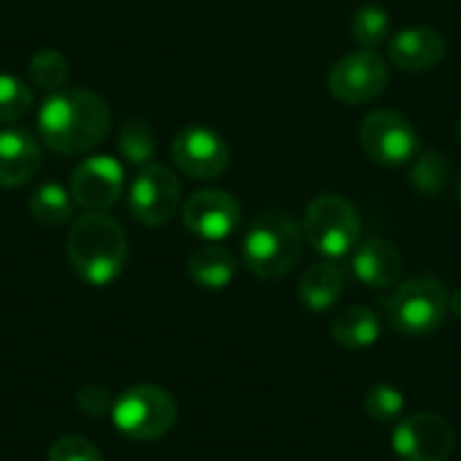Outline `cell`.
<instances>
[{"instance_id":"ba28073f","label":"cell","mask_w":461,"mask_h":461,"mask_svg":"<svg viewBox=\"0 0 461 461\" xmlns=\"http://www.w3.org/2000/svg\"><path fill=\"white\" fill-rule=\"evenodd\" d=\"M330 95L346 105H365L386 92L389 65L373 49H359L338 59L327 76Z\"/></svg>"},{"instance_id":"5bb4252c","label":"cell","mask_w":461,"mask_h":461,"mask_svg":"<svg viewBox=\"0 0 461 461\" xmlns=\"http://www.w3.org/2000/svg\"><path fill=\"white\" fill-rule=\"evenodd\" d=\"M389 59L408 73H424L446 59V38L432 27H408L389 41Z\"/></svg>"},{"instance_id":"ac0fdd59","label":"cell","mask_w":461,"mask_h":461,"mask_svg":"<svg viewBox=\"0 0 461 461\" xmlns=\"http://www.w3.org/2000/svg\"><path fill=\"white\" fill-rule=\"evenodd\" d=\"M189 278L203 286V289H224L235 281L238 273V259L230 249L224 246H203L189 257Z\"/></svg>"},{"instance_id":"44dd1931","label":"cell","mask_w":461,"mask_h":461,"mask_svg":"<svg viewBox=\"0 0 461 461\" xmlns=\"http://www.w3.org/2000/svg\"><path fill=\"white\" fill-rule=\"evenodd\" d=\"M389 32H392V19L389 14L375 5V3H365L354 11L351 16V35L354 41L362 46V49H378L381 43L389 41Z\"/></svg>"},{"instance_id":"30bf717a","label":"cell","mask_w":461,"mask_h":461,"mask_svg":"<svg viewBox=\"0 0 461 461\" xmlns=\"http://www.w3.org/2000/svg\"><path fill=\"white\" fill-rule=\"evenodd\" d=\"M454 446L456 435L438 413L408 416L392 432V451L402 461H448Z\"/></svg>"},{"instance_id":"4dcf8cb0","label":"cell","mask_w":461,"mask_h":461,"mask_svg":"<svg viewBox=\"0 0 461 461\" xmlns=\"http://www.w3.org/2000/svg\"><path fill=\"white\" fill-rule=\"evenodd\" d=\"M459 200H461V181H459Z\"/></svg>"},{"instance_id":"d4e9b609","label":"cell","mask_w":461,"mask_h":461,"mask_svg":"<svg viewBox=\"0 0 461 461\" xmlns=\"http://www.w3.org/2000/svg\"><path fill=\"white\" fill-rule=\"evenodd\" d=\"M30 108H32V89L22 78L11 73H0V124H11L27 116Z\"/></svg>"},{"instance_id":"5b68a950","label":"cell","mask_w":461,"mask_h":461,"mask_svg":"<svg viewBox=\"0 0 461 461\" xmlns=\"http://www.w3.org/2000/svg\"><path fill=\"white\" fill-rule=\"evenodd\" d=\"M111 419H113V427L124 438L138 440V443H151L176 427L178 405L170 392L140 384V386L122 392L113 400Z\"/></svg>"},{"instance_id":"83f0119b","label":"cell","mask_w":461,"mask_h":461,"mask_svg":"<svg viewBox=\"0 0 461 461\" xmlns=\"http://www.w3.org/2000/svg\"><path fill=\"white\" fill-rule=\"evenodd\" d=\"M111 408V394L100 386H86L78 392V411L89 416H103Z\"/></svg>"},{"instance_id":"d6986e66","label":"cell","mask_w":461,"mask_h":461,"mask_svg":"<svg viewBox=\"0 0 461 461\" xmlns=\"http://www.w3.org/2000/svg\"><path fill=\"white\" fill-rule=\"evenodd\" d=\"M332 338L343 348H367L381 338V321L367 305H351L335 316Z\"/></svg>"},{"instance_id":"7a4b0ae2","label":"cell","mask_w":461,"mask_h":461,"mask_svg":"<svg viewBox=\"0 0 461 461\" xmlns=\"http://www.w3.org/2000/svg\"><path fill=\"white\" fill-rule=\"evenodd\" d=\"M68 259L81 281L108 286L127 265V238L111 216L92 211L73 221L68 232Z\"/></svg>"},{"instance_id":"f546056e","label":"cell","mask_w":461,"mask_h":461,"mask_svg":"<svg viewBox=\"0 0 461 461\" xmlns=\"http://www.w3.org/2000/svg\"><path fill=\"white\" fill-rule=\"evenodd\" d=\"M459 140H461V122H459Z\"/></svg>"},{"instance_id":"52a82bcc","label":"cell","mask_w":461,"mask_h":461,"mask_svg":"<svg viewBox=\"0 0 461 461\" xmlns=\"http://www.w3.org/2000/svg\"><path fill=\"white\" fill-rule=\"evenodd\" d=\"M359 140L365 154L384 165V167H400L419 157L421 140L416 135V127L397 111L381 108L365 116L359 127Z\"/></svg>"},{"instance_id":"484cf974","label":"cell","mask_w":461,"mask_h":461,"mask_svg":"<svg viewBox=\"0 0 461 461\" xmlns=\"http://www.w3.org/2000/svg\"><path fill=\"white\" fill-rule=\"evenodd\" d=\"M365 411L375 424H394L405 411V397L389 384H375L365 397Z\"/></svg>"},{"instance_id":"603a6c76","label":"cell","mask_w":461,"mask_h":461,"mask_svg":"<svg viewBox=\"0 0 461 461\" xmlns=\"http://www.w3.org/2000/svg\"><path fill=\"white\" fill-rule=\"evenodd\" d=\"M30 78L35 86H41L43 92H59L68 84L70 68L68 59L57 51V49H41L30 57Z\"/></svg>"},{"instance_id":"cb8c5ba5","label":"cell","mask_w":461,"mask_h":461,"mask_svg":"<svg viewBox=\"0 0 461 461\" xmlns=\"http://www.w3.org/2000/svg\"><path fill=\"white\" fill-rule=\"evenodd\" d=\"M451 178V165L443 154L438 151H424L416 157V165L411 170V186L427 197L440 194Z\"/></svg>"},{"instance_id":"3957f363","label":"cell","mask_w":461,"mask_h":461,"mask_svg":"<svg viewBox=\"0 0 461 461\" xmlns=\"http://www.w3.org/2000/svg\"><path fill=\"white\" fill-rule=\"evenodd\" d=\"M305 249V232L292 213L270 208L262 211L246 230L243 238V262L246 267L265 281L284 278L297 267Z\"/></svg>"},{"instance_id":"ffe728a7","label":"cell","mask_w":461,"mask_h":461,"mask_svg":"<svg viewBox=\"0 0 461 461\" xmlns=\"http://www.w3.org/2000/svg\"><path fill=\"white\" fill-rule=\"evenodd\" d=\"M73 194L68 189H62L59 184H41L32 194H30V216L46 227H62L73 219Z\"/></svg>"},{"instance_id":"8fae6325","label":"cell","mask_w":461,"mask_h":461,"mask_svg":"<svg viewBox=\"0 0 461 461\" xmlns=\"http://www.w3.org/2000/svg\"><path fill=\"white\" fill-rule=\"evenodd\" d=\"M173 162L189 178L211 181L230 167V146L211 127L192 124L173 138Z\"/></svg>"},{"instance_id":"7c38bea8","label":"cell","mask_w":461,"mask_h":461,"mask_svg":"<svg viewBox=\"0 0 461 461\" xmlns=\"http://www.w3.org/2000/svg\"><path fill=\"white\" fill-rule=\"evenodd\" d=\"M181 219L192 235L219 243L240 227V205L230 192L200 189L184 203Z\"/></svg>"},{"instance_id":"4316f807","label":"cell","mask_w":461,"mask_h":461,"mask_svg":"<svg viewBox=\"0 0 461 461\" xmlns=\"http://www.w3.org/2000/svg\"><path fill=\"white\" fill-rule=\"evenodd\" d=\"M49 461H103V454L97 451L92 440L81 435H65L51 443Z\"/></svg>"},{"instance_id":"e0dca14e","label":"cell","mask_w":461,"mask_h":461,"mask_svg":"<svg viewBox=\"0 0 461 461\" xmlns=\"http://www.w3.org/2000/svg\"><path fill=\"white\" fill-rule=\"evenodd\" d=\"M346 289V270L338 265V259H321L305 270L300 278V300L308 311L321 313L330 311Z\"/></svg>"},{"instance_id":"4fadbf2b","label":"cell","mask_w":461,"mask_h":461,"mask_svg":"<svg viewBox=\"0 0 461 461\" xmlns=\"http://www.w3.org/2000/svg\"><path fill=\"white\" fill-rule=\"evenodd\" d=\"M124 192V167L116 157H86L70 176V194L89 211L111 208Z\"/></svg>"},{"instance_id":"8992f818","label":"cell","mask_w":461,"mask_h":461,"mask_svg":"<svg viewBox=\"0 0 461 461\" xmlns=\"http://www.w3.org/2000/svg\"><path fill=\"white\" fill-rule=\"evenodd\" d=\"M305 243L324 259H343L359 246L362 221L357 208L340 194H319L305 208L303 219Z\"/></svg>"},{"instance_id":"9a60e30c","label":"cell","mask_w":461,"mask_h":461,"mask_svg":"<svg viewBox=\"0 0 461 461\" xmlns=\"http://www.w3.org/2000/svg\"><path fill=\"white\" fill-rule=\"evenodd\" d=\"M351 270L365 286L389 289L397 286V281L402 278V254L386 238H367L354 249Z\"/></svg>"},{"instance_id":"277c9868","label":"cell","mask_w":461,"mask_h":461,"mask_svg":"<svg viewBox=\"0 0 461 461\" xmlns=\"http://www.w3.org/2000/svg\"><path fill=\"white\" fill-rule=\"evenodd\" d=\"M448 289L432 276H419L402 281L386 300L384 311L392 324L405 338H427L438 332L448 316Z\"/></svg>"},{"instance_id":"f1b7e54d","label":"cell","mask_w":461,"mask_h":461,"mask_svg":"<svg viewBox=\"0 0 461 461\" xmlns=\"http://www.w3.org/2000/svg\"><path fill=\"white\" fill-rule=\"evenodd\" d=\"M448 311H454L456 316H461V289L448 300Z\"/></svg>"},{"instance_id":"7402d4cb","label":"cell","mask_w":461,"mask_h":461,"mask_svg":"<svg viewBox=\"0 0 461 461\" xmlns=\"http://www.w3.org/2000/svg\"><path fill=\"white\" fill-rule=\"evenodd\" d=\"M116 143H119L122 157L130 165H138V167L149 165L151 157H154V151H157V135H154L151 124L143 122V119L124 122L122 130H119V140Z\"/></svg>"},{"instance_id":"6da1fadb","label":"cell","mask_w":461,"mask_h":461,"mask_svg":"<svg viewBox=\"0 0 461 461\" xmlns=\"http://www.w3.org/2000/svg\"><path fill=\"white\" fill-rule=\"evenodd\" d=\"M38 132L46 149L57 154L92 151L111 130V108L92 89L51 92L38 108Z\"/></svg>"},{"instance_id":"2e32d148","label":"cell","mask_w":461,"mask_h":461,"mask_svg":"<svg viewBox=\"0 0 461 461\" xmlns=\"http://www.w3.org/2000/svg\"><path fill=\"white\" fill-rule=\"evenodd\" d=\"M41 167V146L27 130H0V186L16 189L35 178Z\"/></svg>"},{"instance_id":"9c48e42d","label":"cell","mask_w":461,"mask_h":461,"mask_svg":"<svg viewBox=\"0 0 461 461\" xmlns=\"http://www.w3.org/2000/svg\"><path fill=\"white\" fill-rule=\"evenodd\" d=\"M130 213L146 227L167 224L181 208V181L165 165H143L130 184Z\"/></svg>"}]
</instances>
